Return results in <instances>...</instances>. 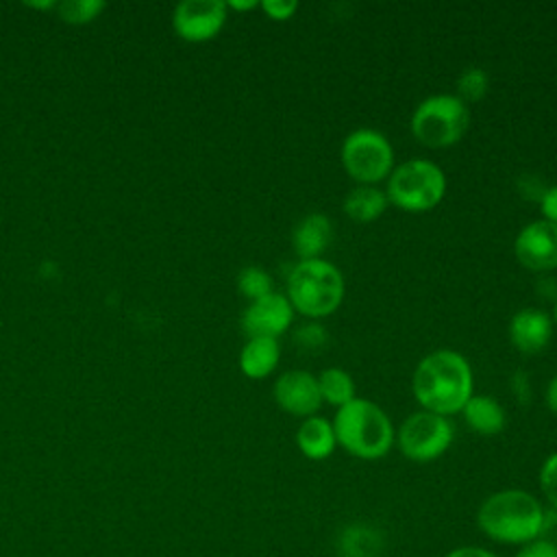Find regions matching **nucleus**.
Segmentation results:
<instances>
[{
  "label": "nucleus",
  "instance_id": "nucleus-10",
  "mask_svg": "<svg viewBox=\"0 0 557 557\" xmlns=\"http://www.w3.org/2000/svg\"><path fill=\"white\" fill-rule=\"evenodd\" d=\"M226 2L222 0H183L174 9V28L187 41L213 39L226 22Z\"/></svg>",
  "mask_w": 557,
  "mask_h": 557
},
{
  "label": "nucleus",
  "instance_id": "nucleus-19",
  "mask_svg": "<svg viewBox=\"0 0 557 557\" xmlns=\"http://www.w3.org/2000/svg\"><path fill=\"white\" fill-rule=\"evenodd\" d=\"M318 387L322 400H326L333 407H344L355 398V381L352 376L342 368H326L318 376Z\"/></svg>",
  "mask_w": 557,
  "mask_h": 557
},
{
  "label": "nucleus",
  "instance_id": "nucleus-24",
  "mask_svg": "<svg viewBox=\"0 0 557 557\" xmlns=\"http://www.w3.org/2000/svg\"><path fill=\"white\" fill-rule=\"evenodd\" d=\"M326 329L320 326V324H305L296 331L294 335V342L298 344V348L302 350H320L326 346Z\"/></svg>",
  "mask_w": 557,
  "mask_h": 557
},
{
  "label": "nucleus",
  "instance_id": "nucleus-21",
  "mask_svg": "<svg viewBox=\"0 0 557 557\" xmlns=\"http://www.w3.org/2000/svg\"><path fill=\"white\" fill-rule=\"evenodd\" d=\"M237 289L252 302L259 300L268 294H272V278L265 270L257 268V265H248L237 274Z\"/></svg>",
  "mask_w": 557,
  "mask_h": 557
},
{
  "label": "nucleus",
  "instance_id": "nucleus-26",
  "mask_svg": "<svg viewBox=\"0 0 557 557\" xmlns=\"http://www.w3.org/2000/svg\"><path fill=\"white\" fill-rule=\"evenodd\" d=\"M516 557H557V544L546 542V540H533L529 544H524Z\"/></svg>",
  "mask_w": 557,
  "mask_h": 557
},
{
  "label": "nucleus",
  "instance_id": "nucleus-16",
  "mask_svg": "<svg viewBox=\"0 0 557 557\" xmlns=\"http://www.w3.org/2000/svg\"><path fill=\"white\" fill-rule=\"evenodd\" d=\"M466 424L479 435H498L505 429L507 416L500 403L487 394H472L461 409Z\"/></svg>",
  "mask_w": 557,
  "mask_h": 557
},
{
  "label": "nucleus",
  "instance_id": "nucleus-12",
  "mask_svg": "<svg viewBox=\"0 0 557 557\" xmlns=\"http://www.w3.org/2000/svg\"><path fill=\"white\" fill-rule=\"evenodd\" d=\"M274 400L283 411L292 416H315L322 405L318 376L305 370H289L281 374L274 383Z\"/></svg>",
  "mask_w": 557,
  "mask_h": 557
},
{
  "label": "nucleus",
  "instance_id": "nucleus-22",
  "mask_svg": "<svg viewBox=\"0 0 557 557\" xmlns=\"http://www.w3.org/2000/svg\"><path fill=\"white\" fill-rule=\"evenodd\" d=\"M100 9H104L102 2L96 0H70L59 4V13L65 22H89Z\"/></svg>",
  "mask_w": 557,
  "mask_h": 557
},
{
  "label": "nucleus",
  "instance_id": "nucleus-25",
  "mask_svg": "<svg viewBox=\"0 0 557 557\" xmlns=\"http://www.w3.org/2000/svg\"><path fill=\"white\" fill-rule=\"evenodd\" d=\"M259 7L263 9V13L270 20H276V22H285V20L294 17V13L298 11L296 0H263Z\"/></svg>",
  "mask_w": 557,
  "mask_h": 557
},
{
  "label": "nucleus",
  "instance_id": "nucleus-29",
  "mask_svg": "<svg viewBox=\"0 0 557 557\" xmlns=\"http://www.w3.org/2000/svg\"><path fill=\"white\" fill-rule=\"evenodd\" d=\"M544 398H546V407H548L553 413H557V374L550 379Z\"/></svg>",
  "mask_w": 557,
  "mask_h": 557
},
{
  "label": "nucleus",
  "instance_id": "nucleus-18",
  "mask_svg": "<svg viewBox=\"0 0 557 557\" xmlns=\"http://www.w3.org/2000/svg\"><path fill=\"white\" fill-rule=\"evenodd\" d=\"M344 213L359 224L374 222L387 209V196L374 185H357L344 198Z\"/></svg>",
  "mask_w": 557,
  "mask_h": 557
},
{
  "label": "nucleus",
  "instance_id": "nucleus-1",
  "mask_svg": "<svg viewBox=\"0 0 557 557\" xmlns=\"http://www.w3.org/2000/svg\"><path fill=\"white\" fill-rule=\"evenodd\" d=\"M411 392L424 411L448 418L459 413L472 396V368L457 350H433L418 361Z\"/></svg>",
  "mask_w": 557,
  "mask_h": 557
},
{
  "label": "nucleus",
  "instance_id": "nucleus-11",
  "mask_svg": "<svg viewBox=\"0 0 557 557\" xmlns=\"http://www.w3.org/2000/svg\"><path fill=\"white\" fill-rule=\"evenodd\" d=\"M294 320V307L289 305L285 294L272 292L259 300H252L244 315L242 329L248 337H272L283 335Z\"/></svg>",
  "mask_w": 557,
  "mask_h": 557
},
{
  "label": "nucleus",
  "instance_id": "nucleus-30",
  "mask_svg": "<svg viewBox=\"0 0 557 557\" xmlns=\"http://www.w3.org/2000/svg\"><path fill=\"white\" fill-rule=\"evenodd\" d=\"M226 7H231V9H235V11H248V9H255L257 2H255V0H246V2L233 0V2H226Z\"/></svg>",
  "mask_w": 557,
  "mask_h": 557
},
{
  "label": "nucleus",
  "instance_id": "nucleus-17",
  "mask_svg": "<svg viewBox=\"0 0 557 557\" xmlns=\"http://www.w3.org/2000/svg\"><path fill=\"white\" fill-rule=\"evenodd\" d=\"M281 359L278 342L272 337H248L239 352V368L248 379L268 376Z\"/></svg>",
  "mask_w": 557,
  "mask_h": 557
},
{
  "label": "nucleus",
  "instance_id": "nucleus-23",
  "mask_svg": "<svg viewBox=\"0 0 557 557\" xmlns=\"http://www.w3.org/2000/svg\"><path fill=\"white\" fill-rule=\"evenodd\" d=\"M540 487L546 496V500L557 511V450L548 455L540 468Z\"/></svg>",
  "mask_w": 557,
  "mask_h": 557
},
{
  "label": "nucleus",
  "instance_id": "nucleus-31",
  "mask_svg": "<svg viewBox=\"0 0 557 557\" xmlns=\"http://www.w3.org/2000/svg\"><path fill=\"white\" fill-rule=\"evenodd\" d=\"M555 324H557V302H555Z\"/></svg>",
  "mask_w": 557,
  "mask_h": 557
},
{
  "label": "nucleus",
  "instance_id": "nucleus-5",
  "mask_svg": "<svg viewBox=\"0 0 557 557\" xmlns=\"http://www.w3.org/2000/svg\"><path fill=\"white\" fill-rule=\"evenodd\" d=\"M446 194V174L444 170L426 159H409L396 165L387 178V202L394 207L422 213L431 211L442 202Z\"/></svg>",
  "mask_w": 557,
  "mask_h": 557
},
{
  "label": "nucleus",
  "instance_id": "nucleus-3",
  "mask_svg": "<svg viewBox=\"0 0 557 557\" xmlns=\"http://www.w3.org/2000/svg\"><path fill=\"white\" fill-rule=\"evenodd\" d=\"M333 431L337 444L359 459H381L389 453L396 433L387 413L368 398H352L335 411Z\"/></svg>",
  "mask_w": 557,
  "mask_h": 557
},
{
  "label": "nucleus",
  "instance_id": "nucleus-27",
  "mask_svg": "<svg viewBox=\"0 0 557 557\" xmlns=\"http://www.w3.org/2000/svg\"><path fill=\"white\" fill-rule=\"evenodd\" d=\"M540 211H542V220L557 224V183L544 189L540 198Z\"/></svg>",
  "mask_w": 557,
  "mask_h": 557
},
{
  "label": "nucleus",
  "instance_id": "nucleus-9",
  "mask_svg": "<svg viewBox=\"0 0 557 557\" xmlns=\"http://www.w3.org/2000/svg\"><path fill=\"white\" fill-rule=\"evenodd\" d=\"M516 259L533 270L546 272L557 268V224L548 220H535L520 228L513 242Z\"/></svg>",
  "mask_w": 557,
  "mask_h": 557
},
{
  "label": "nucleus",
  "instance_id": "nucleus-6",
  "mask_svg": "<svg viewBox=\"0 0 557 557\" xmlns=\"http://www.w3.org/2000/svg\"><path fill=\"white\" fill-rule=\"evenodd\" d=\"M470 124V111L455 94H435L424 98L411 115L413 137L429 148H448L457 144Z\"/></svg>",
  "mask_w": 557,
  "mask_h": 557
},
{
  "label": "nucleus",
  "instance_id": "nucleus-28",
  "mask_svg": "<svg viewBox=\"0 0 557 557\" xmlns=\"http://www.w3.org/2000/svg\"><path fill=\"white\" fill-rule=\"evenodd\" d=\"M446 557H496V555L479 546H459V548H453Z\"/></svg>",
  "mask_w": 557,
  "mask_h": 557
},
{
  "label": "nucleus",
  "instance_id": "nucleus-8",
  "mask_svg": "<svg viewBox=\"0 0 557 557\" xmlns=\"http://www.w3.org/2000/svg\"><path fill=\"white\" fill-rule=\"evenodd\" d=\"M453 437L455 429L446 416L422 409L403 420L396 444L407 459L426 463L442 457L450 448Z\"/></svg>",
  "mask_w": 557,
  "mask_h": 557
},
{
  "label": "nucleus",
  "instance_id": "nucleus-4",
  "mask_svg": "<svg viewBox=\"0 0 557 557\" xmlns=\"http://www.w3.org/2000/svg\"><path fill=\"white\" fill-rule=\"evenodd\" d=\"M344 276L324 259L298 261L287 276V300L307 318L331 315L344 300Z\"/></svg>",
  "mask_w": 557,
  "mask_h": 557
},
{
  "label": "nucleus",
  "instance_id": "nucleus-13",
  "mask_svg": "<svg viewBox=\"0 0 557 557\" xmlns=\"http://www.w3.org/2000/svg\"><path fill=\"white\" fill-rule=\"evenodd\" d=\"M509 342L518 352L535 355L546 348L553 335V322L546 311L535 307H524L516 311L509 320Z\"/></svg>",
  "mask_w": 557,
  "mask_h": 557
},
{
  "label": "nucleus",
  "instance_id": "nucleus-20",
  "mask_svg": "<svg viewBox=\"0 0 557 557\" xmlns=\"http://www.w3.org/2000/svg\"><path fill=\"white\" fill-rule=\"evenodd\" d=\"M457 98L463 102H479L485 98L487 89H490V76L483 67H466L459 76H457Z\"/></svg>",
  "mask_w": 557,
  "mask_h": 557
},
{
  "label": "nucleus",
  "instance_id": "nucleus-7",
  "mask_svg": "<svg viewBox=\"0 0 557 557\" xmlns=\"http://www.w3.org/2000/svg\"><path fill=\"white\" fill-rule=\"evenodd\" d=\"M348 176L361 185H374L394 170V148L374 128H357L346 135L339 152Z\"/></svg>",
  "mask_w": 557,
  "mask_h": 557
},
{
  "label": "nucleus",
  "instance_id": "nucleus-15",
  "mask_svg": "<svg viewBox=\"0 0 557 557\" xmlns=\"http://www.w3.org/2000/svg\"><path fill=\"white\" fill-rule=\"evenodd\" d=\"M296 446L307 459H313V461H322L331 457V453L337 446L333 424L320 416L305 418L296 431Z\"/></svg>",
  "mask_w": 557,
  "mask_h": 557
},
{
  "label": "nucleus",
  "instance_id": "nucleus-14",
  "mask_svg": "<svg viewBox=\"0 0 557 557\" xmlns=\"http://www.w3.org/2000/svg\"><path fill=\"white\" fill-rule=\"evenodd\" d=\"M333 239V224L324 213L305 215L292 233V246L300 261L320 259Z\"/></svg>",
  "mask_w": 557,
  "mask_h": 557
},
{
  "label": "nucleus",
  "instance_id": "nucleus-2",
  "mask_svg": "<svg viewBox=\"0 0 557 557\" xmlns=\"http://www.w3.org/2000/svg\"><path fill=\"white\" fill-rule=\"evenodd\" d=\"M544 509L535 496L524 490H500L490 494L479 511V529L498 544H529L540 537Z\"/></svg>",
  "mask_w": 557,
  "mask_h": 557
}]
</instances>
